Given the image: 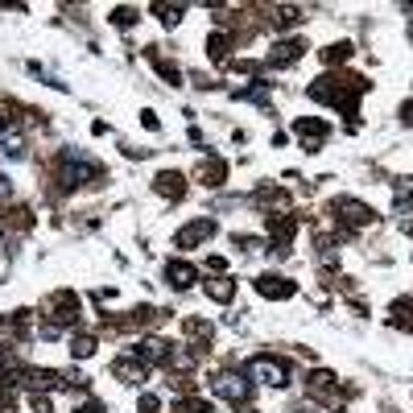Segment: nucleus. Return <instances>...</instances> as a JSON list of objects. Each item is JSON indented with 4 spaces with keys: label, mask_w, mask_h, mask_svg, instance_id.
<instances>
[{
    "label": "nucleus",
    "mask_w": 413,
    "mask_h": 413,
    "mask_svg": "<svg viewBox=\"0 0 413 413\" xmlns=\"http://www.w3.org/2000/svg\"><path fill=\"white\" fill-rule=\"evenodd\" d=\"M248 372L261 380V385H273V389H281L285 385V364L281 360H268V356H256L252 364H248Z\"/></svg>",
    "instance_id": "nucleus-1"
},
{
    "label": "nucleus",
    "mask_w": 413,
    "mask_h": 413,
    "mask_svg": "<svg viewBox=\"0 0 413 413\" xmlns=\"http://www.w3.org/2000/svg\"><path fill=\"white\" fill-rule=\"evenodd\" d=\"M215 392H223L227 401H236V405H240L244 397H248V385H244L240 376H219V380H215Z\"/></svg>",
    "instance_id": "nucleus-2"
},
{
    "label": "nucleus",
    "mask_w": 413,
    "mask_h": 413,
    "mask_svg": "<svg viewBox=\"0 0 413 413\" xmlns=\"http://www.w3.org/2000/svg\"><path fill=\"white\" fill-rule=\"evenodd\" d=\"M203 236H211V223H195V227H186V232L178 236V244H182V248H191V244L203 240Z\"/></svg>",
    "instance_id": "nucleus-3"
},
{
    "label": "nucleus",
    "mask_w": 413,
    "mask_h": 413,
    "mask_svg": "<svg viewBox=\"0 0 413 413\" xmlns=\"http://www.w3.org/2000/svg\"><path fill=\"white\" fill-rule=\"evenodd\" d=\"M195 281V268H186V265H170V285H178V290H186Z\"/></svg>",
    "instance_id": "nucleus-4"
}]
</instances>
